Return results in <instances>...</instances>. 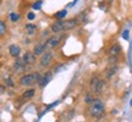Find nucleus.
Wrapping results in <instances>:
<instances>
[{
  "label": "nucleus",
  "mask_w": 132,
  "mask_h": 122,
  "mask_svg": "<svg viewBox=\"0 0 132 122\" xmlns=\"http://www.w3.org/2000/svg\"><path fill=\"white\" fill-rule=\"evenodd\" d=\"M104 110H105L104 104H103V101L99 100V99L93 100L89 105V109H88L90 116H93V117H100V116L104 114Z\"/></svg>",
  "instance_id": "f257e3e1"
},
{
  "label": "nucleus",
  "mask_w": 132,
  "mask_h": 122,
  "mask_svg": "<svg viewBox=\"0 0 132 122\" xmlns=\"http://www.w3.org/2000/svg\"><path fill=\"white\" fill-rule=\"evenodd\" d=\"M39 81H40V77L38 73H28V75H24L21 77V80H20V83L22 85H26V87H28V85H32L34 84L36 82L39 83Z\"/></svg>",
  "instance_id": "f03ea898"
},
{
  "label": "nucleus",
  "mask_w": 132,
  "mask_h": 122,
  "mask_svg": "<svg viewBox=\"0 0 132 122\" xmlns=\"http://www.w3.org/2000/svg\"><path fill=\"white\" fill-rule=\"evenodd\" d=\"M120 51H121V48L119 47L118 44H115L114 47L109 49V60H110V62H113V60L114 61L116 60V57L120 54Z\"/></svg>",
  "instance_id": "7ed1b4c3"
},
{
  "label": "nucleus",
  "mask_w": 132,
  "mask_h": 122,
  "mask_svg": "<svg viewBox=\"0 0 132 122\" xmlns=\"http://www.w3.org/2000/svg\"><path fill=\"white\" fill-rule=\"evenodd\" d=\"M52 61H53L52 53H44L42 55V57H40V66L47 67V66H49L52 64Z\"/></svg>",
  "instance_id": "20e7f679"
},
{
  "label": "nucleus",
  "mask_w": 132,
  "mask_h": 122,
  "mask_svg": "<svg viewBox=\"0 0 132 122\" xmlns=\"http://www.w3.org/2000/svg\"><path fill=\"white\" fill-rule=\"evenodd\" d=\"M59 43H60V37H57V36H53V37H50L47 40L45 45H47V48H55V47L59 45Z\"/></svg>",
  "instance_id": "39448f33"
},
{
  "label": "nucleus",
  "mask_w": 132,
  "mask_h": 122,
  "mask_svg": "<svg viewBox=\"0 0 132 122\" xmlns=\"http://www.w3.org/2000/svg\"><path fill=\"white\" fill-rule=\"evenodd\" d=\"M62 22V28L64 31H69V29H72L76 27V24H77V21L76 20H66V21H61Z\"/></svg>",
  "instance_id": "423d86ee"
},
{
  "label": "nucleus",
  "mask_w": 132,
  "mask_h": 122,
  "mask_svg": "<svg viewBox=\"0 0 132 122\" xmlns=\"http://www.w3.org/2000/svg\"><path fill=\"white\" fill-rule=\"evenodd\" d=\"M22 60L24 61V64L26 65H32V64H34L36 62V55L33 54V53H26L23 55V59Z\"/></svg>",
  "instance_id": "0eeeda50"
},
{
  "label": "nucleus",
  "mask_w": 132,
  "mask_h": 122,
  "mask_svg": "<svg viewBox=\"0 0 132 122\" xmlns=\"http://www.w3.org/2000/svg\"><path fill=\"white\" fill-rule=\"evenodd\" d=\"M9 53L11 56L17 57L20 54H21V48H20L19 45H16V44H12V45L9 47Z\"/></svg>",
  "instance_id": "6e6552de"
},
{
  "label": "nucleus",
  "mask_w": 132,
  "mask_h": 122,
  "mask_svg": "<svg viewBox=\"0 0 132 122\" xmlns=\"http://www.w3.org/2000/svg\"><path fill=\"white\" fill-rule=\"evenodd\" d=\"M45 48H47V45L45 44H37L36 47H34V49H33V54L37 56V55H40V54H43V53L45 51Z\"/></svg>",
  "instance_id": "1a4fd4ad"
},
{
  "label": "nucleus",
  "mask_w": 132,
  "mask_h": 122,
  "mask_svg": "<svg viewBox=\"0 0 132 122\" xmlns=\"http://www.w3.org/2000/svg\"><path fill=\"white\" fill-rule=\"evenodd\" d=\"M52 31L54 33H59V32H64V28H62V22L61 21H57V22H54L52 24Z\"/></svg>",
  "instance_id": "9d476101"
},
{
  "label": "nucleus",
  "mask_w": 132,
  "mask_h": 122,
  "mask_svg": "<svg viewBox=\"0 0 132 122\" xmlns=\"http://www.w3.org/2000/svg\"><path fill=\"white\" fill-rule=\"evenodd\" d=\"M24 65H26V64H24L23 60H17L14 64V70H15V72H21V71H23Z\"/></svg>",
  "instance_id": "9b49d317"
},
{
  "label": "nucleus",
  "mask_w": 132,
  "mask_h": 122,
  "mask_svg": "<svg viewBox=\"0 0 132 122\" xmlns=\"http://www.w3.org/2000/svg\"><path fill=\"white\" fill-rule=\"evenodd\" d=\"M50 80H52V75H50V73H47V75H44L42 78H40V81H39V85H40V87H44V85L47 84V83H48V82H49Z\"/></svg>",
  "instance_id": "f8f14e48"
},
{
  "label": "nucleus",
  "mask_w": 132,
  "mask_h": 122,
  "mask_svg": "<svg viewBox=\"0 0 132 122\" xmlns=\"http://www.w3.org/2000/svg\"><path fill=\"white\" fill-rule=\"evenodd\" d=\"M26 32H27V34H29V36H32V34H34L36 33V31H37V27L34 26V24H31L28 23L27 26H26Z\"/></svg>",
  "instance_id": "ddd939ff"
},
{
  "label": "nucleus",
  "mask_w": 132,
  "mask_h": 122,
  "mask_svg": "<svg viewBox=\"0 0 132 122\" xmlns=\"http://www.w3.org/2000/svg\"><path fill=\"white\" fill-rule=\"evenodd\" d=\"M99 78L98 77H93L92 80H90V90L92 92H95V89H97V85H98L99 83Z\"/></svg>",
  "instance_id": "4468645a"
},
{
  "label": "nucleus",
  "mask_w": 132,
  "mask_h": 122,
  "mask_svg": "<svg viewBox=\"0 0 132 122\" xmlns=\"http://www.w3.org/2000/svg\"><path fill=\"white\" fill-rule=\"evenodd\" d=\"M104 87H105V82H104L103 80H100L99 81V83H98V85H97V89H95L94 93L102 94L103 93V90H104Z\"/></svg>",
  "instance_id": "2eb2a0df"
},
{
  "label": "nucleus",
  "mask_w": 132,
  "mask_h": 122,
  "mask_svg": "<svg viewBox=\"0 0 132 122\" xmlns=\"http://www.w3.org/2000/svg\"><path fill=\"white\" fill-rule=\"evenodd\" d=\"M116 66H111V67H109V68H106V77L108 78H111L115 73H116Z\"/></svg>",
  "instance_id": "dca6fc26"
},
{
  "label": "nucleus",
  "mask_w": 132,
  "mask_h": 122,
  "mask_svg": "<svg viewBox=\"0 0 132 122\" xmlns=\"http://www.w3.org/2000/svg\"><path fill=\"white\" fill-rule=\"evenodd\" d=\"M33 95H34V89H28V90H26V92L23 93L22 98L23 99H29V98H32Z\"/></svg>",
  "instance_id": "f3484780"
},
{
  "label": "nucleus",
  "mask_w": 132,
  "mask_h": 122,
  "mask_svg": "<svg viewBox=\"0 0 132 122\" xmlns=\"http://www.w3.org/2000/svg\"><path fill=\"white\" fill-rule=\"evenodd\" d=\"M66 14H67V12H66V10H61V11H59V12L55 15V17H56L57 20H61V19H64V17L66 16Z\"/></svg>",
  "instance_id": "a211bd4d"
},
{
  "label": "nucleus",
  "mask_w": 132,
  "mask_h": 122,
  "mask_svg": "<svg viewBox=\"0 0 132 122\" xmlns=\"http://www.w3.org/2000/svg\"><path fill=\"white\" fill-rule=\"evenodd\" d=\"M5 32H6V24H5L4 21H1V22H0V34L4 36Z\"/></svg>",
  "instance_id": "6ab92c4d"
},
{
  "label": "nucleus",
  "mask_w": 132,
  "mask_h": 122,
  "mask_svg": "<svg viewBox=\"0 0 132 122\" xmlns=\"http://www.w3.org/2000/svg\"><path fill=\"white\" fill-rule=\"evenodd\" d=\"M10 19H11V21L12 22H16V21H19L20 16L17 14H11V16H10Z\"/></svg>",
  "instance_id": "aec40b11"
},
{
  "label": "nucleus",
  "mask_w": 132,
  "mask_h": 122,
  "mask_svg": "<svg viewBox=\"0 0 132 122\" xmlns=\"http://www.w3.org/2000/svg\"><path fill=\"white\" fill-rule=\"evenodd\" d=\"M40 6H42V1H37V3H34V4H33V9L39 10L40 9Z\"/></svg>",
  "instance_id": "412c9836"
},
{
  "label": "nucleus",
  "mask_w": 132,
  "mask_h": 122,
  "mask_svg": "<svg viewBox=\"0 0 132 122\" xmlns=\"http://www.w3.org/2000/svg\"><path fill=\"white\" fill-rule=\"evenodd\" d=\"M34 17H36V15L33 14V12H29V14L27 15V19H28V20H33Z\"/></svg>",
  "instance_id": "4be33fe9"
},
{
  "label": "nucleus",
  "mask_w": 132,
  "mask_h": 122,
  "mask_svg": "<svg viewBox=\"0 0 132 122\" xmlns=\"http://www.w3.org/2000/svg\"><path fill=\"white\" fill-rule=\"evenodd\" d=\"M122 37L125 38V39H128V31H123V33H122Z\"/></svg>",
  "instance_id": "5701e85b"
},
{
  "label": "nucleus",
  "mask_w": 132,
  "mask_h": 122,
  "mask_svg": "<svg viewBox=\"0 0 132 122\" xmlns=\"http://www.w3.org/2000/svg\"><path fill=\"white\" fill-rule=\"evenodd\" d=\"M6 81H7V84H9L10 87H14V83H12V81L10 80V78H7V80H6Z\"/></svg>",
  "instance_id": "b1692460"
}]
</instances>
